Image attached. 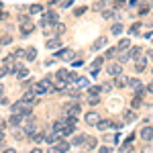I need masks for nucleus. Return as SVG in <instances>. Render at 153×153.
<instances>
[{
	"mask_svg": "<svg viewBox=\"0 0 153 153\" xmlns=\"http://www.w3.org/2000/svg\"><path fill=\"white\" fill-rule=\"evenodd\" d=\"M12 112H16V114H23V117H27V118H31L33 117V112H31V108H29V104L27 102H14L12 104Z\"/></svg>",
	"mask_w": 153,
	"mask_h": 153,
	"instance_id": "1",
	"label": "nucleus"
},
{
	"mask_svg": "<svg viewBox=\"0 0 153 153\" xmlns=\"http://www.w3.org/2000/svg\"><path fill=\"white\" fill-rule=\"evenodd\" d=\"M84 120H86V123H88V125H98V123H100V114H98V112H96V110H90V112H86V117H84Z\"/></svg>",
	"mask_w": 153,
	"mask_h": 153,
	"instance_id": "2",
	"label": "nucleus"
},
{
	"mask_svg": "<svg viewBox=\"0 0 153 153\" xmlns=\"http://www.w3.org/2000/svg\"><path fill=\"white\" fill-rule=\"evenodd\" d=\"M106 70H108V74H110V76H114V78H117V76H120V74H123V63H120V61H118V63H110Z\"/></svg>",
	"mask_w": 153,
	"mask_h": 153,
	"instance_id": "3",
	"label": "nucleus"
},
{
	"mask_svg": "<svg viewBox=\"0 0 153 153\" xmlns=\"http://www.w3.org/2000/svg\"><path fill=\"white\" fill-rule=\"evenodd\" d=\"M21 100H23V102H27V104H33V102H35V100H37V94H35V90L31 88L29 92H25V94H23V98H21Z\"/></svg>",
	"mask_w": 153,
	"mask_h": 153,
	"instance_id": "4",
	"label": "nucleus"
},
{
	"mask_svg": "<svg viewBox=\"0 0 153 153\" xmlns=\"http://www.w3.org/2000/svg\"><path fill=\"white\" fill-rule=\"evenodd\" d=\"M63 112H65V114H68V117H80V106L78 104H71V106H65V110H63Z\"/></svg>",
	"mask_w": 153,
	"mask_h": 153,
	"instance_id": "5",
	"label": "nucleus"
},
{
	"mask_svg": "<svg viewBox=\"0 0 153 153\" xmlns=\"http://www.w3.org/2000/svg\"><path fill=\"white\" fill-rule=\"evenodd\" d=\"M147 61H149L147 57H137V59H135V70H137V71H143L145 68H147Z\"/></svg>",
	"mask_w": 153,
	"mask_h": 153,
	"instance_id": "6",
	"label": "nucleus"
},
{
	"mask_svg": "<svg viewBox=\"0 0 153 153\" xmlns=\"http://www.w3.org/2000/svg\"><path fill=\"white\" fill-rule=\"evenodd\" d=\"M23 123V114H16V112H12L10 118H8V125H12V127H19Z\"/></svg>",
	"mask_w": 153,
	"mask_h": 153,
	"instance_id": "7",
	"label": "nucleus"
},
{
	"mask_svg": "<svg viewBox=\"0 0 153 153\" xmlns=\"http://www.w3.org/2000/svg\"><path fill=\"white\" fill-rule=\"evenodd\" d=\"M14 74H16V78H21V80H25V78L29 76V70H27L25 65H19V63H16V70H14Z\"/></svg>",
	"mask_w": 153,
	"mask_h": 153,
	"instance_id": "8",
	"label": "nucleus"
},
{
	"mask_svg": "<svg viewBox=\"0 0 153 153\" xmlns=\"http://www.w3.org/2000/svg\"><path fill=\"white\" fill-rule=\"evenodd\" d=\"M53 88H55V90H68V82H65V80H63V78H55V82H53Z\"/></svg>",
	"mask_w": 153,
	"mask_h": 153,
	"instance_id": "9",
	"label": "nucleus"
},
{
	"mask_svg": "<svg viewBox=\"0 0 153 153\" xmlns=\"http://www.w3.org/2000/svg\"><path fill=\"white\" fill-rule=\"evenodd\" d=\"M141 139L143 141H151L153 139V127H145V129L141 131Z\"/></svg>",
	"mask_w": 153,
	"mask_h": 153,
	"instance_id": "10",
	"label": "nucleus"
},
{
	"mask_svg": "<svg viewBox=\"0 0 153 153\" xmlns=\"http://www.w3.org/2000/svg\"><path fill=\"white\" fill-rule=\"evenodd\" d=\"M68 149H70V143L68 141H57L55 143V151L57 153H65Z\"/></svg>",
	"mask_w": 153,
	"mask_h": 153,
	"instance_id": "11",
	"label": "nucleus"
},
{
	"mask_svg": "<svg viewBox=\"0 0 153 153\" xmlns=\"http://www.w3.org/2000/svg\"><path fill=\"white\" fill-rule=\"evenodd\" d=\"M33 31H35V27H33V25H31V23H25L23 27H21V35H23V37L31 35V33H33Z\"/></svg>",
	"mask_w": 153,
	"mask_h": 153,
	"instance_id": "12",
	"label": "nucleus"
},
{
	"mask_svg": "<svg viewBox=\"0 0 153 153\" xmlns=\"http://www.w3.org/2000/svg\"><path fill=\"white\" fill-rule=\"evenodd\" d=\"M135 120H137V112H135V110H127V112H125V123L131 125V123H135Z\"/></svg>",
	"mask_w": 153,
	"mask_h": 153,
	"instance_id": "13",
	"label": "nucleus"
},
{
	"mask_svg": "<svg viewBox=\"0 0 153 153\" xmlns=\"http://www.w3.org/2000/svg\"><path fill=\"white\" fill-rule=\"evenodd\" d=\"M47 49H57L59 45H61V41H59V37H53V39H47Z\"/></svg>",
	"mask_w": 153,
	"mask_h": 153,
	"instance_id": "14",
	"label": "nucleus"
},
{
	"mask_svg": "<svg viewBox=\"0 0 153 153\" xmlns=\"http://www.w3.org/2000/svg\"><path fill=\"white\" fill-rule=\"evenodd\" d=\"M123 31H125V27H123L120 23H114L112 27H110V33H112L114 37H117V35H123Z\"/></svg>",
	"mask_w": 153,
	"mask_h": 153,
	"instance_id": "15",
	"label": "nucleus"
},
{
	"mask_svg": "<svg viewBox=\"0 0 153 153\" xmlns=\"http://www.w3.org/2000/svg\"><path fill=\"white\" fill-rule=\"evenodd\" d=\"M104 45H106V37H100V39H96V41H94L92 49H94V51H98V49H102Z\"/></svg>",
	"mask_w": 153,
	"mask_h": 153,
	"instance_id": "16",
	"label": "nucleus"
},
{
	"mask_svg": "<svg viewBox=\"0 0 153 153\" xmlns=\"http://www.w3.org/2000/svg\"><path fill=\"white\" fill-rule=\"evenodd\" d=\"M114 84H117L118 88H123V86H127V84H129V80H127V78L120 74V76H117V78H114Z\"/></svg>",
	"mask_w": 153,
	"mask_h": 153,
	"instance_id": "17",
	"label": "nucleus"
},
{
	"mask_svg": "<svg viewBox=\"0 0 153 153\" xmlns=\"http://www.w3.org/2000/svg\"><path fill=\"white\" fill-rule=\"evenodd\" d=\"M35 57H37V49L35 47H29V49H27V57H25V59H27V61H35Z\"/></svg>",
	"mask_w": 153,
	"mask_h": 153,
	"instance_id": "18",
	"label": "nucleus"
},
{
	"mask_svg": "<svg viewBox=\"0 0 153 153\" xmlns=\"http://www.w3.org/2000/svg\"><path fill=\"white\" fill-rule=\"evenodd\" d=\"M129 59H131L129 51H118V61H120V63H127Z\"/></svg>",
	"mask_w": 153,
	"mask_h": 153,
	"instance_id": "19",
	"label": "nucleus"
},
{
	"mask_svg": "<svg viewBox=\"0 0 153 153\" xmlns=\"http://www.w3.org/2000/svg\"><path fill=\"white\" fill-rule=\"evenodd\" d=\"M25 133H27V135H31V137H35V135H37V127H35V123L27 125V127H25Z\"/></svg>",
	"mask_w": 153,
	"mask_h": 153,
	"instance_id": "20",
	"label": "nucleus"
},
{
	"mask_svg": "<svg viewBox=\"0 0 153 153\" xmlns=\"http://www.w3.org/2000/svg\"><path fill=\"white\" fill-rule=\"evenodd\" d=\"M133 141H135V133H131L129 137H127V141L123 143V147H120V149H123V151H127V149L131 147V143H133Z\"/></svg>",
	"mask_w": 153,
	"mask_h": 153,
	"instance_id": "21",
	"label": "nucleus"
},
{
	"mask_svg": "<svg viewBox=\"0 0 153 153\" xmlns=\"http://www.w3.org/2000/svg\"><path fill=\"white\" fill-rule=\"evenodd\" d=\"M141 47H131L129 49V53H131V59H137V57H141Z\"/></svg>",
	"mask_w": 153,
	"mask_h": 153,
	"instance_id": "22",
	"label": "nucleus"
},
{
	"mask_svg": "<svg viewBox=\"0 0 153 153\" xmlns=\"http://www.w3.org/2000/svg\"><path fill=\"white\" fill-rule=\"evenodd\" d=\"M141 27H143L141 23H135L133 27H129V33L131 35H139V33H141Z\"/></svg>",
	"mask_w": 153,
	"mask_h": 153,
	"instance_id": "23",
	"label": "nucleus"
},
{
	"mask_svg": "<svg viewBox=\"0 0 153 153\" xmlns=\"http://www.w3.org/2000/svg\"><path fill=\"white\" fill-rule=\"evenodd\" d=\"M96 127H98L100 131H106L108 127H114V123H110V120H100V123H98Z\"/></svg>",
	"mask_w": 153,
	"mask_h": 153,
	"instance_id": "24",
	"label": "nucleus"
},
{
	"mask_svg": "<svg viewBox=\"0 0 153 153\" xmlns=\"http://www.w3.org/2000/svg\"><path fill=\"white\" fill-rule=\"evenodd\" d=\"M129 45H131V41L129 39H120V41H118V51H125V49H129Z\"/></svg>",
	"mask_w": 153,
	"mask_h": 153,
	"instance_id": "25",
	"label": "nucleus"
},
{
	"mask_svg": "<svg viewBox=\"0 0 153 153\" xmlns=\"http://www.w3.org/2000/svg\"><path fill=\"white\" fill-rule=\"evenodd\" d=\"M100 90H102V86H92V88L88 90V98H90V96H98Z\"/></svg>",
	"mask_w": 153,
	"mask_h": 153,
	"instance_id": "26",
	"label": "nucleus"
},
{
	"mask_svg": "<svg viewBox=\"0 0 153 153\" xmlns=\"http://www.w3.org/2000/svg\"><path fill=\"white\" fill-rule=\"evenodd\" d=\"M41 10H43L41 4H31V6H29V12H31V14H39Z\"/></svg>",
	"mask_w": 153,
	"mask_h": 153,
	"instance_id": "27",
	"label": "nucleus"
},
{
	"mask_svg": "<svg viewBox=\"0 0 153 153\" xmlns=\"http://www.w3.org/2000/svg\"><path fill=\"white\" fill-rule=\"evenodd\" d=\"M12 57H27V49H14Z\"/></svg>",
	"mask_w": 153,
	"mask_h": 153,
	"instance_id": "28",
	"label": "nucleus"
},
{
	"mask_svg": "<svg viewBox=\"0 0 153 153\" xmlns=\"http://www.w3.org/2000/svg\"><path fill=\"white\" fill-rule=\"evenodd\" d=\"M12 43V37L10 35H2L0 37V45H10Z\"/></svg>",
	"mask_w": 153,
	"mask_h": 153,
	"instance_id": "29",
	"label": "nucleus"
},
{
	"mask_svg": "<svg viewBox=\"0 0 153 153\" xmlns=\"http://www.w3.org/2000/svg\"><path fill=\"white\" fill-rule=\"evenodd\" d=\"M63 33H65V25L57 23V25H55V35H63Z\"/></svg>",
	"mask_w": 153,
	"mask_h": 153,
	"instance_id": "30",
	"label": "nucleus"
},
{
	"mask_svg": "<svg viewBox=\"0 0 153 153\" xmlns=\"http://www.w3.org/2000/svg\"><path fill=\"white\" fill-rule=\"evenodd\" d=\"M96 147V139L94 137H88V139H86V149H94Z\"/></svg>",
	"mask_w": 153,
	"mask_h": 153,
	"instance_id": "31",
	"label": "nucleus"
},
{
	"mask_svg": "<svg viewBox=\"0 0 153 153\" xmlns=\"http://www.w3.org/2000/svg\"><path fill=\"white\" fill-rule=\"evenodd\" d=\"M86 139H88V137H84V135H78V137L74 139V145H84V143H86Z\"/></svg>",
	"mask_w": 153,
	"mask_h": 153,
	"instance_id": "32",
	"label": "nucleus"
},
{
	"mask_svg": "<svg viewBox=\"0 0 153 153\" xmlns=\"http://www.w3.org/2000/svg\"><path fill=\"white\" fill-rule=\"evenodd\" d=\"M114 14H117L114 10H102V16H104V19H108V21H110V19H114Z\"/></svg>",
	"mask_w": 153,
	"mask_h": 153,
	"instance_id": "33",
	"label": "nucleus"
},
{
	"mask_svg": "<svg viewBox=\"0 0 153 153\" xmlns=\"http://www.w3.org/2000/svg\"><path fill=\"white\" fill-rule=\"evenodd\" d=\"M102 63H104V57L100 55V57H98V59H96V61H94V63H92V68H94V70H98V68H100Z\"/></svg>",
	"mask_w": 153,
	"mask_h": 153,
	"instance_id": "34",
	"label": "nucleus"
},
{
	"mask_svg": "<svg viewBox=\"0 0 153 153\" xmlns=\"http://www.w3.org/2000/svg\"><path fill=\"white\" fill-rule=\"evenodd\" d=\"M88 10V8H86V6H78V8H76V10H74V14H76V16H82L84 12Z\"/></svg>",
	"mask_w": 153,
	"mask_h": 153,
	"instance_id": "35",
	"label": "nucleus"
},
{
	"mask_svg": "<svg viewBox=\"0 0 153 153\" xmlns=\"http://www.w3.org/2000/svg\"><path fill=\"white\" fill-rule=\"evenodd\" d=\"M149 10H151V4H149V6H141V8H139V10H137V12H139L141 16H145V14H147V12H149Z\"/></svg>",
	"mask_w": 153,
	"mask_h": 153,
	"instance_id": "36",
	"label": "nucleus"
},
{
	"mask_svg": "<svg viewBox=\"0 0 153 153\" xmlns=\"http://www.w3.org/2000/svg\"><path fill=\"white\" fill-rule=\"evenodd\" d=\"M117 53H118V47H110L106 51V57H112V55H117Z\"/></svg>",
	"mask_w": 153,
	"mask_h": 153,
	"instance_id": "37",
	"label": "nucleus"
},
{
	"mask_svg": "<svg viewBox=\"0 0 153 153\" xmlns=\"http://www.w3.org/2000/svg\"><path fill=\"white\" fill-rule=\"evenodd\" d=\"M88 102H90L92 106H96L98 102H100V98H98V96H90V98H88Z\"/></svg>",
	"mask_w": 153,
	"mask_h": 153,
	"instance_id": "38",
	"label": "nucleus"
},
{
	"mask_svg": "<svg viewBox=\"0 0 153 153\" xmlns=\"http://www.w3.org/2000/svg\"><path fill=\"white\" fill-rule=\"evenodd\" d=\"M19 23H21V25L29 23V16H27V14H19Z\"/></svg>",
	"mask_w": 153,
	"mask_h": 153,
	"instance_id": "39",
	"label": "nucleus"
},
{
	"mask_svg": "<svg viewBox=\"0 0 153 153\" xmlns=\"http://www.w3.org/2000/svg\"><path fill=\"white\" fill-rule=\"evenodd\" d=\"M68 94H70L71 98H80V92H78V90H74V88H71V90H68Z\"/></svg>",
	"mask_w": 153,
	"mask_h": 153,
	"instance_id": "40",
	"label": "nucleus"
},
{
	"mask_svg": "<svg viewBox=\"0 0 153 153\" xmlns=\"http://www.w3.org/2000/svg\"><path fill=\"white\" fill-rule=\"evenodd\" d=\"M23 135H25L23 131H19V129L14 131V139H16V141H21V139H23Z\"/></svg>",
	"mask_w": 153,
	"mask_h": 153,
	"instance_id": "41",
	"label": "nucleus"
},
{
	"mask_svg": "<svg viewBox=\"0 0 153 153\" xmlns=\"http://www.w3.org/2000/svg\"><path fill=\"white\" fill-rule=\"evenodd\" d=\"M71 2H74V0H61V2H59V4H61V6H63V8H68V6H71Z\"/></svg>",
	"mask_w": 153,
	"mask_h": 153,
	"instance_id": "42",
	"label": "nucleus"
},
{
	"mask_svg": "<svg viewBox=\"0 0 153 153\" xmlns=\"http://www.w3.org/2000/svg\"><path fill=\"white\" fill-rule=\"evenodd\" d=\"M139 104H141V98H137V96H135V100L131 102V106H133V108H137Z\"/></svg>",
	"mask_w": 153,
	"mask_h": 153,
	"instance_id": "43",
	"label": "nucleus"
},
{
	"mask_svg": "<svg viewBox=\"0 0 153 153\" xmlns=\"http://www.w3.org/2000/svg\"><path fill=\"white\" fill-rule=\"evenodd\" d=\"M33 141H35V143H41V141H43V135H39V133H37L35 137H33Z\"/></svg>",
	"mask_w": 153,
	"mask_h": 153,
	"instance_id": "44",
	"label": "nucleus"
},
{
	"mask_svg": "<svg viewBox=\"0 0 153 153\" xmlns=\"http://www.w3.org/2000/svg\"><path fill=\"white\" fill-rule=\"evenodd\" d=\"M98 153H112V151H110V147H100Z\"/></svg>",
	"mask_w": 153,
	"mask_h": 153,
	"instance_id": "45",
	"label": "nucleus"
},
{
	"mask_svg": "<svg viewBox=\"0 0 153 153\" xmlns=\"http://www.w3.org/2000/svg\"><path fill=\"white\" fill-rule=\"evenodd\" d=\"M78 84L84 86V88H88V80H84V78H80V82H78Z\"/></svg>",
	"mask_w": 153,
	"mask_h": 153,
	"instance_id": "46",
	"label": "nucleus"
},
{
	"mask_svg": "<svg viewBox=\"0 0 153 153\" xmlns=\"http://www.w3.org/2000/svg\"><path fill=\"white\" fill-rule=\"evenodd\" d=\"M110 88H112V84H102V90H104V92H108Z\"/></svg>",
	"mask_w": 153,
	"mask_h": 153,
	"instance_id": "47",
	"label": "nucleus"
},
{
	"mask_svg": "<svg viewBox=\"0 0 153 153\" xmlns=\"http://www.w3.org/2000/svg\"><path fill=\"white\" fill-rule=\"evenodd\" d=\"M143 37H145V39H151V37H153V31H147V33H143Z\"/></svg>",
	"mask_w": 153,
	"mask_h": 153,
	"instance_id": "48",
	"label": "nucleus"
},
{
	"mask_svg": "<svg viewBox=\"0 0 153 153\" xmlns=\"http://www.w3.org/2000/svg\"><path fill=\"white\" fill-rule=\"evenodd\" d=\"M6 127H8V123H4V120H0V129L4 131V129H6Z\"/></svg>",
	"mask_w": 153,
	"mask_h": 153,
	"instance_id": "49",
	"label": "nucleus"
},
{
	"mask_svg": "<svg viewBox=\"0 0 153 153\" xmlns=\"http://www.w3.org/2000/svg\"><path fill=\"white\" fill-rule=\"evenodd\" d=\"M147 59H151V61H153V49H149V51H147Z\"/></svg>",
	"mask_w": 153,
	"mask_h": 153,
	"instance_id": "50",
	"label": "nucleus"
},
{
	"mask_svg": "<svg viewBox=\"0 0 153 153\" xmlns=\"http://www.w3.org/2000/svg\"><path fill=\"white\" fill-rule=\"evenodd\" d=\"M147 92H151V94H153V82H149V86H147Z\"/></svg>",
	"mask_w": 153,
	"mask_h": 153,
	"instance_id": "51",
	"label": "nucleus"
},
{
	"mask_svg": "<svg viewBox=\"0 0 153 153\" xmlns=\"http://www.w3.org/2000/svg\"><path fill=\"white\" fill-rule=\"evenodd\" d=\"M6 16H8V14H6V12H2V10H0V21H4V19H6Z\"/></svg>",
	"mask_w": 153,
	"mask_h": 153,
	"instance_id": "52",
	"label": "nucleus"
},
{
	"mask_svg": "<svg viewBox=\"0 0 153 153\" xmlns=\"http://www.w3.org/2000/svg\"><path fill=\"white\" fill-rule=\"evenodd\" d=\"M0 141H4V131L0 129Z\"/></svg>",
	"mask_w": 153,
	"mask_h": 153,
	"instance_id": "53",
	"label": "nucleus"
},
{
	"mask_svg": "<svg viewBox=\"0 0 153 153\" xmlns=\"http://www.w3.org/2000/svg\"><path fill=\"white\" fill-rule=\"evenodd\" d=\"M31 153H43V151H41L39 147H35V149H33V151H31Z\"/></svg>",
	"mask_w": 153,
	"mask_h": 153,
	"instance_id": "54",
	"label": "nucleus"
},
{
	"mask_svg": "<svg viewBox=\"0 0 153 153\" xmlns=\"http://www.w3.org/2000/svg\"><path fill=\"white\" fill-rule=\"evenodd\" d=\"M4 153H16L14 149H4Z\"/></svg>",
	"mask_w": 153,
	"mask_h": 153,
	"instance_id": "55",
	"label": "nucleus"
},
{
	"mask_svg": "<svg viewBox=\"0 0 153 153\" xmlns=\"http://www.w3.org/2000/svg\"><path fill=\"white\" fill-rule=\"evenodd\" d=\"M2 92H4V88H2V86H0V98H2Z\"/></svg>",
	"mask_w": 153,
	"mask_h": 153,
	"instance_id": "56",
	"label": "nucleus"
},
{
	"mask_svg": "<svg viewBox=\"0 0 153 153\" xmlns=\"http://www.w3.org/2000/svg\"><path fill=\"white\" fill-rule=\"evenodd\" d=\"M49 153H57V151H55V149H49Z\"/></svg>",
	"mask_w": 153,
	"mask_h": 153,
	"instance_id": "57",
	"label": "nucleus"
},
{
	"mask_svg": "<svg viewBox=\"0 0 153 153\" xmlns=\"http://www.w3.org/2000/svg\"><path fill=\"white\" fill-rule=\"evenodd\" d=\"M0 10H2V2H0Z\"/></svg>",
	"mask_w": 153,
	"mask_h": 153,
	"instance_id": "58",
	"label": "nucleus"
},
{
	"mask_svg": "<svg viewBox=\"0 0 153 153\" xmlns=\"http://www.w3.org/2000/svg\"><path fill=\"white\" fill-rule=\"evenodd\" d=\"M104 2H106V0H104Z\"/></svg>",
	"mask_w": 153,
	"mask_h": 153,
	"instance_id": "59",
	"label": "nucleus"
}]
</instances>
